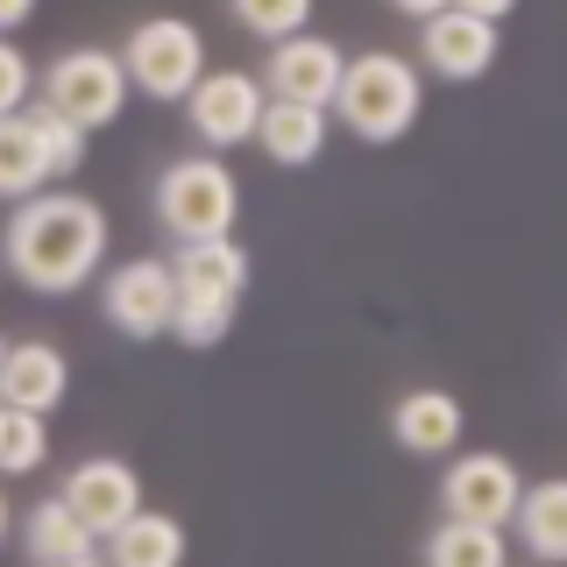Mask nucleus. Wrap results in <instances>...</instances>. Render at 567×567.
I'll use <instances>...</instances> for the list:
<instances>
[{"label":"nucleus","mask_w":567,"mask_h":567,"mask_svg":"<svg viewBox=\"0 0 567 567\" xmlns=\"http://www.w3.org/2000/svg\"><path fill=\"white\" fill-rule=\"evenodd\" d=\"M327 114H341V128L362 142H398L425 114V79L398 50H362V58H348L341 93H333Z\"/></svg>","instance_id":"2"},{"label":"nucleus","mask_w":567,"mask_h":567,"mask_svg":"<svg viewBox=\"0 0 567 567\" xmlns=\"http://www.w3.org/2000/svg\"><path fill=\"white\" fill-rule=\"evenodd\" d=\"M0 262H8V277L29 284V291L71 298L79 284H93L100 262H106V213H100V199L64 192V185L22 199L14 220H8V235H0Z\"/></svg>","instance_id":"1"},{"label":"nucleus","mask_w":567,"mask_h":567,"mask_svg":"<svg viewBox=\"0 0 567 567\" xmlns=\"http://www.w3.org/2000/svg\"><path fill=\"white\" fill-rule=\"evenodd\" d=\"M22 546H29V560H35V567H58V560H85V554H100V539H93V532H85L79 518H71L58 496H43V504L29 511Z\"/></svg>","instance_id":"19"},{"label":"nucleus","mask_w":567,"mask_h":567,"mask_svg":"<svg viewBox=\"0 0 567 567\" xmlns=\"http://www.w3.org/2000/svg\"><path fill=\"white\" fill-rule=\"evenodd\" d=\"M71 390V362L50 341H14L8 362H0V404L8 412H29V419H50Z\"/></svg>","instance_id":"13"},{"label":"nucleus","mask_w":567,"mask_h":567,"mask_svg":"<svg viewBox=\"0 0 567 567\" xmlns=\"http://www.w3.org/2000/svg\"><path fill=\"white\" fill-rule=\"evenodd\" d=\"M235 312L241 306H199V298H177V319H171V341L185 348H213L235 333Z\"/></svg>","instance_id":"24"},{"label":"nucleus","mask_w":567,"mask_h":567,"mask_svg":"<svg viewBox=\"0 0 567 567\" xmlns=\"http://www.w3.org/2000/svg\"><path fill=\"white\" fill-rule=\"evenodd\" d=\"M425 567H511V554H504V532L447 518L425 539Z\"/></svg>","instance_id":"20"},{"label":"nucleus","mask_w":567,"mask_h":567,"mask_svg":"<svg viewBox=\"0 0 567 567\" xmlns=\"http://www.w3.org/2000/svg\"><path fill=\"white\" fill-rule=\"evenodd\" d=\"M511 532H518V546L539 567H567V475L525 483V504L511 518Z\"/></svg>","instance_id":"16"},{"label":"nucleus","mask_w":567,"mask_h":567,"mask_svg":"<svg viewBox=\"0 0 567 567\" xmlns=\"http://www.w3.org/2000/svg\"><path fill=\"white\" fill-rule=\"evenodd\" d=\"M511 22V0H454V8H440L433 22H419V58L433 79L447 85H475L489 79L496 64V29Z\"/></svg>","instance_id":"6"},{"label":"nucleus","mask_w":567,"mask_h":567,"mask_svg":"<svg viewBox=\"0 0 567 567\" xmlns=\"http://www.w3.org/2000/svg\"><path fill=\"white\" fill-rule=\"evenodd\" d=\"M106 567H185V525L171 511H135L114 539L100 546Z\"/></svg>","instance_id":"17"},{"label":"nucleus","mask_w":567,"mask_h":567,"mask_svg":"<svg viewBox=\"0 0 567 567\" xmlns=\"http://www.w3.org/2000/svg\"><path fill=\"white\" fill-rule=\"evenodd\" d=\"M50 192V164H43V142H35V121L29 114H8L0 121V199H35Z\"/></svg>","instance_id":"18"},{"label":"nucleus","mask_w":567,"mask_h":567,"mask_svg":"<svg viewBox=\"0 0 567 567\" xmlns=\"http://www.w3.org/2000/svg\"><path fill=\"white\" fill-rule=\"evenodd\" d=\"M8 348H14V341H8V333H0V362H8Z\"/></svg>","instance_id":"29"},{"label":"nucleus","mask_w":567,"mask_h":567,"mask_svg":"<svg viewBox=\"0 0 567 567\" xmlns=\"http://www.w3.org/2000/svg\"><path fill=\"white\" fill-rule=\"evenodd\" d=\"M58 504L106 546V539H114V532L142 511V475H135L121 454H93V461H79V468L64 475Z\"/></svg>","instance_id":"10"},{"label":"nucleus","mask_w":567,"mask_h":567,"mask_svg":"<svg viewBox=\"0 0 567 567\" xmlns=\"http://www.w3.org/2000/svg\"><path fill=\"white\" fill-rule=\"evenodd\" d=\"M43 461H50V419H29V412L0 404V483L8 475H35Z\"/></svg>","instance_id":"21"},{"label":"nucleus","mask_w":567,"mask_h":567,"mask_svg":"<svg viewBox=\"0 0 567 567\" xmlns=\"http://www.w3.org/2000/svg\"><path fill=\"white\" fill-rule=\"evenodd\" d=\"M461 425H468V412H461L447 390H412V398H398V412H390V440H398L404 454L433 461V454L461 447Z\"/></svg>","instance_id":"14"},{"label":"nucleus","mask_w":567,"mask_h":567,"mask_svg":"<svg viewBox=\"0 0 567 567\" xmlns=\"http://www.w3.org/2000/svg\"><path fill=\"white\" fill-rule=\"evenodd\" d=\"M35 93H43V106L58 121L93 135V128H114L128 114V71H121L114 50H64V58H50L35 71Z\"/></svg>","instance_id":"4"},{"label":"nucleus","mask_w":567,"mask_h":567,"mask_svg":"<svg viewBox=\"0 0 567 567\" xmlns=\"http://www.w3.org/2000/svg\"><path fill=\"white\" fill-rule=\"evenodd\" d=\"M171 284H177V298H199V306H241L248 248L235 235H227V241H185L171 256Z\"/></svg>","instance_id":"12"},{"label":"nucleus","mask_w":567,"mask_h":567,"mask_svg":"<svg viewBox=\"0 0 567 567\" xmlns=\"http://www.w3.org/2000/svg\"><path fill=\"white\" fill-rule=\"evenodd\" d=\"M58 567H106V560H100V554H85V560H58Z\"/></svg>","instance_id":"28"},{"label":"nucleus","mask_w":567,"mask_h":567,"mask_svg":"<svg viewBox=\"0 0 567 567\" xmlns=\"http://www.w3.org/2000/svg\"><path fill=\"white\" fill-rule=\"evenodd\" d=\"M29 93H35V64L14 43H0V121H8V114H29Z\"/></svg>","instance_id":"25"},{"label":"nucleus","mask_w":567,"mask_h":567,"mask_svg":"<svg viewBox=\"0 0 567 567\" xmlns=\"http://www.w3.org/2000/svg\"><path fill=\"white\" fill-rule=\"evenodd\" d=\"M440 504H447V518H461V525L504 532L525 504V475L511 468L504 454H454V468L440 475Z\"/></svg>","instance_id":"9"},{"label":"nucleus","mask_w":567,"mask_h":567,"mask_svg":"<svg viewBox=\"0 0 567 567\" xmlns=\"http://www.w3.org/2000/svg\"><path fill=\"white\" fill-rule=\"evenodd\" d=\"M235 213H241V185L220 156H177L156 177V220H164V235H177V248L227 241L235 235Z\"/></svg>","instance_id":"3"},{"label":"nucleus","mask_w":567,"mask_h":567,"mask_svg":"<svg viewBox=\"0 0 567 567\" xmlns=\"http://www.w3.org/2000/svg\"><path fill=\"white\" fill-rule=\"evenodd\" d=\"M121 71H128V93H150V100H192V85L206 79V35L185 22V14H150V22L128 29L121 43Z\"/></svg>","instance_id":"5"},{"label":"nucleus","mask_w":567,"mask_h":567,"mask_svg":"<svg viewBox=\"0 0 567 567\" xmlns=\"http://www.w3.org/2000/svg\"><path fill=\"white\" fill-rule=\"evenodd\" d=\"M29 121H35V142H43V164H50V185H64L71 171L85 164V135L71 128V121H58L50 106H29Z\"/></svg>","instance_id":"23"},{"label":"nucleus","mask_w":567,"mask_h":567,"mask_svg":"<svg viewBox=\"0 0 567 567\" xmlns=\"http://www.w3.org/2000/svg\"><path fill=\"white\" fill-rule=\"evenodd\" d=\"M262 106H270L262 79L227 64V71H206V79L192 85L185 121H192V135H199L206 150H241V142H256V128H262Z\"/></svg>","instance_id":"8"},{"label":"nucleus","mask_w":567,"mask_h":567,"mask_svg":"<svg viewBox=\"0 0 567 567\" xmlns=\"http://www.w3.org/2000/svg\"><path fill=\"white\" fill-rule=\"evenodd\" d=\"M327 128H333V114H319V106L270 100L262 106V128H256V150L270 156L277 171H306V164H319V150H327Z\"/></svg>","instance_id":"15"},{"label":"nucleus","mask_w":567,"mask_h":567,"mask_svg":"<svg viewBox=\"0 0 567 567\" xmlns=\"http://www.w3.org/2000/svg\"><path fill=\"white\" fill-rule=\"evenodd\" d=\"M235 22L277 50V43H291V35L312 29V0H235Z\"/></svg>","instance_id":"22"},{"label":"nucleus","mask_w":567,"mask_h":567,"mask_svg":"<svg viewBox=\"0 0 567 567\" xmlns=\"http://www.w3.org/2000/svg\"><path fill=\"white\" fill-rule=\"evenodd\" d=\"M341 71H348V58H341V43H327V35H291V43H277L270 58H262V93L270 100H284V106H319L327 114L333 106V93H341Z\"/></svg>","instance_id":"11"},{"label":"nucleus","mask_w":567,"mask_h":567,"mask_svg":"<svg viewBox=\"0 0 567 567\" xmlns=\"http://www.w3.org/2000/svg\"><path fill=\"white\" fill-rule=\"evenodd\" d=\"M29 14H35V8H29V0H0V43H8V35H14V29H22V22H29Z\"/></svg>","instance_id":"26"},{"label":"nucleus","mask_w":567,"mask_h":567,"mask_svg":"<svg viewBox=\"0 0 567 567\" xmlns=\"http://www.w3.org/2000/svg\"><path fill=\"white\" fill-rule=\"evenodd\" d=\"M100 306H106V327L128 333V341H164L171 319H177V284H171V262L164 256H135V262H114L100 284Z\"/></svg>","instance_id":"7"},{"label":"nucleus","mask_w":567,"mask_h":567,"mask_svg":"<svg viewBox=\"0 0 567 567\" xmlns=\"http://www.w3.org/2000/svg\"><path fill=\"white\" fill-rule=\"evenodd\" d=\"M8 532H14V511H8V496H0V546H8Z\"/></svg>","instance_id":"27"}]
</instances>
